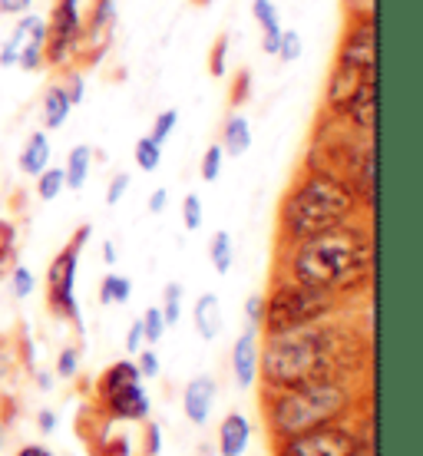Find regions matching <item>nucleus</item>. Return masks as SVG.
Instances as JSON below:
<instances>
[{"label":"nucleus","instance_id":"f257e3e1","mask_svg":"<svg viewBox=\"0 0 423 456\" xmlns=\"http://www.w3.org/2000/svg\"><path fill=\"white\" fill-rule=\"evenodd\" d=\"M364 357V338L324 318L305 328L268 334L264 347H258V377L264 380V390L295 387L308 380H354Z\"/></svg>","mask_w":423,"mask_h":456},{"label":"nucleus","instance_id":"f03ea898","mask_svg":"<svg viewBox=\"0 0 423 456\" xmlns=\"http://www.w3.org/2000/svg\"><path fill=\"white\" fill-rule=\"evenodd\" d=\"M285 274L338 297L354 295L374 274V239L364 225L344 222L311 239L291 241Z\"/></svg>","mask_w":423,"mask_h":456},{"label":"nucleus","instance_id":"7ed1b4c3","mask_svg":"<svg viewBox=\"0 0 423 456\" xmlns=\"http://www.w3.org/2000/svg\"><path fill=\"white\" fill-rule=\"evenodd\" d=\"M262 407L272 444H275L314 427L347 420L357 411V390L354 380H308L295 387L268 390L262 397Z\"/></svg>","mask_w":423,"mask_h":456},{"label":"nucleus","instance_id":"20e7f679","mask_svg":"<svg viewBox=\"0 0 423 456\" xmlns=\"http://www.w3.org/2000/svg\"><path fill=\"white\" fill-rule=\"evenodd\" d=\"M361 199L354 195L351 183L344 175L324 169H305L281 202V239L291 241L311 239L318 232H328L334 225L354 222Z\"/></svg>","mask_w":423,"mask_h":456},{"label":"nucleus","instance_id":"39448f33","mask_svg":"<svg viewBox=\"0 0 423 456\" xmlns=\"http://www.w3.org/2000/svg\"><path fill=\"white\" fill-rule=\"evenodd\" d=\"M338 308H341V297L331 295V291L295 281L291 274H278L268 297H264L258 328H264V334L291 331V328H305V324L331 318Z\"/></svg>","mask_w":423,"mask_h":456},{"label":"nucleus","instance_id":"423d86ee","mask_svg":"<svg viewBox=\"0 0 423 456\" xmlns=\"http://www.w3.org/2000/svg\"><path fill=\"white\" fill-rule=\"evenodd\" d=\"M275 456H367V436L347 420L275 440Z\"/></svg>","mask_w":423,"mask_h":456},{"label":"nucleus","instance_id":"0eeeda50","mask_svg":"<svg viewBox=\"0 0 423 456\" xmlns=\"http://www.w3.org/2000/svg\"><path fill=\"white\" fill-rule=\"evenodd\" d=\"M93 235V225H83L73 239L67 241V248L60 251L57 258L50 262L46 268V305L53 314L67 321H77L80 324V308H77V295H73V288H77V268H80V251L83 245L90 241Z\"/></svg>","mask_w":423,"mask_h":456},{"label":"nucleus","instance_id":"6e6552de","mask_svg":"<svg viewBox=\"0 0 423 456\" xmlns=\"http://www.w3.org/2000/svg\"><path fill=\"white\" fill-rule=\"evenodd\" d=\"M80 4L77 0H60L57 11H53V20L46 27V40H44V60L50 63H67L73 46L80 44Z\"/></svg>","mask_w":423,"mask_h":456},{"label":"nucleus","instance_id":"1a4fd4ad","mask_svg":"<svg viewBox=\"0 0 423 456\" xmlns=\"http://www.w3.org/2000/svg\"><path fill=\"white\" fill-rule=\"evenodd\" d=\"M338 63L354 69H374V17H364L361 23L351 27L347 40L341 44Z\"/></svg>","mask_w":423,"mask_h":456},{"label":"nucleus","instance_id":"9d476101","mask_svg":"<svg viewBox=\"0 0 423 456\" xmlns=\"http://www.w3.org/2000/svg\"><path fill=\"white\" fill-rule=\"evenodd\" d=\"M216 397H218L216 377H208V374L192 377V380L185 384V394H183V411H185V417H189V423L206 427L208 417H212V407H216Z\"/></svg>","mask_w":423,"mask_h":456},{"label":"nucleus","instance_id":"9b49d317","mask_svg":"<svg viewBox=\"0 0 423 456\" xmlns=\"http://www.w3.org/2000/svg\"><path fill=\"white\" fill-rule=\"evenodd\" d=\"M367 80H374V69H354V67H344V63H334L331 80H328V110L341 116L344 106L351 103V96Z\"/></svg>","mask_w":423,"mask_h":456},{"label":"nucleus","instance_id":"f8f14e48","mask_svg":"<svg viewBox=\"0 0 423 456\" xmlns=\"http://www.w3.org/2000/svg\"><path fill=\"white\" fill-rule=\"evenodd\" d=\"M103 403L113 420H129V423L149 420V411H152L142 380H139V384H129V387H123V390H116L110 397H103Z\"/></svg>","mask_w":423,"mask_h":456},{"label":"nucleus","instance_id":"ddd939ff","mask_svg":"<svg viewBox=\"0 0 423 456\" xmlns=\"http://www.w3.org/2000/svg\"><path fill=\"white\" fill-rule=\"evenodd\" d=\"M232 374L241 390H248L258 380V328H248L232 347Z\"/></svg>","mask_w":423,"mask_h":456},{"label":"nucleus","instance_id":"4468645a","mask_svg":"<svg viewBox=\"0 0 423 456\" xmlns=\"http://www.w3.org/2000/svg\"><path fill=\"white\" fill-rule=\"evenodd\" d=\"M252 444V420L245 413H229L218 423V456H245Z\"/></svg>","mask_w":423,"mask_h":456},{"label":"nucleus","instance_id":"2eb2a0df","mask_svg":"<svg viewBox=\"0 0 423 456\" xmlns=\"http://www.w3.org/2000/svg\"><path fill=\"white\" fill-rule=\"evenodd\" d=\"M374 96H378V86H374V80H367L361 90L351 96V103L344 106V113L347 116V123L354 126L361 136H370L374 139Z\"/></svg>","mask_w":423,"mask_h":456},{"label":"nucleus","instance_id":"dca6fc26","mask_svg":"<svg viewBox=\"0 0 423 456\" xmlns=\"http://www.w3.org/2000/svg\"><path fill=\"white\" fill-rule=\"evenodd\" d=\"M192 321H195V331L202 341H216L222 328H225V314H222V301L218 295H202L195 301L192 308Z\"/></svg>","mask_w":423,"mask_h":456},{"label":"nucleus","instance_id":"f3484780","mask_svg":"<svg viewBox=\"0 0 423 456\" xmlns=\"http://www.w3.org/2000/svg\"><path fill=\"white\" fill-rule=\"evenodd\" d=\"M139 380H142V374H139L136 361H116L113 367H106L103 374H100L96 390H100V400H103L110 394H116V390L129 387V384H139Z\"/></svg>","mask_w":423,"mask_h":456},{"label":"nucleus","instance_id":"a211bd4d","mask_svg":"<svg viewBox=\"0 0 423 456\" xmlns=\"http://www.w3.org/2000/svg\"><path fill=\"white\" fill-rule=\"evenodd\" d=\"M252 149V126L241 113L229 116V123H225V133H222V152H229V156H245Z\"/></svg>","mask_w":423,"mask_h":456},{"label":"nucleus","instance_id":"6ab92c4d","mask_svg":"<svg viewBox=\"0 0 423 456\" xmlns=\"http://www.w3.org/2000/svg\"><path fill=\"white\" fill-rule=\"evenodd\" d=\"M50 162V142H46V133H30V139L23 142L20 149V172L27 175H40Z\"/></svg>","mask_w":423,"mask_h":456},{"label":"nucleus","instance_id":"aec40b11","mask_svg":"<svg viewBox=\"0 0 423 456\" xmlns=\"http://www.w3.org/2000/svg\"><path fill=\"white\" fill-rule=\"evenodd\" d=\"M90 166H93V149L90 146H77L69 149V159L63 166V175H67V189L80 192L86 179H90Z\"/></svg>","mask_w":423,"mask_h":456},{"label":"nucleus","instance_id":"412c9836","mask_svg":"<svg viewBox=\"0 0 423 456\" xmlns=\"http://www.w3.org/2000/svg\"><path fill=\"white\" fill-rule=\"evenodd\" d=\"M69 110H73V103H69V96L63 86H50L44 96V126L46 129H60V126L67 123Z\"/></svg>","mask_w":423,"mask_h":456},{"label":"nucleus","instance_id":"4be33fe9","mask_svg":"<svg viewBox=\"0 0 423 456\" xmlns=\"http://www.w3.org/2000/svg\"><path fill=\"white\" fill-rule=\"evenodd\" d=\"M208 258H212V268L218 274H229L232 262H235V245H232L229 232H216L212 241H208Z\"/></svg>","mask_w":423,"mask_h":456},{"label":"nucleus","instance_id":"5701e85b","mask_svg":"<svg viewBox=\"0 0 423 456\" xmlns=\"http://www.w3.org/2000/svg\"><path fill=\"white\" fill-rule=\"evenodd\" d=\"M129 297H133V281L123 274H106L100 281V301L103 305H126Z\"/></svg>","mask_w":423,"mask_h":456},{"label":"nucleus","instance_id":"b1692460","mask_svg":"<svg viewBox=\"0 0 423 456\" xmlns=\"http://www.w3.org/2000/svg\"><path fill=\"white\" fill-rule=\"evenodd\" d=\"M63 189H67V175H63V169H44L40 175H37V195H40L44 202H53Z\"/></svg>","mask_w":423,"mask_h":456},{"label":"nucleus","instance_id":"393cba45","mask_svg":"<svg viewBox=\"0 0 423 456\" xmlns=\"http://www.w3.org/2000/svg\"><path fill=\"white\" fill-rule=\"evenodd\" d=\"M159 311H162V318H166V324H175V321L183 318V285H179V281H169V285H166Z\"/></svg>","mask_w":423,"mask_h":456},{"label":"nucleus","instance_id":"a878e982","mask_svg":"<svg viewBox=\"0 0 423 456\" xmlns=\"http://www.w3.org/2000/svg\"><path fill=\"white\" fill-rule=\"evenodd\" d=\"M136 162H139V169L142 172H156L159 169V162H162V146L156 142V139L142 136L136 142Z\"/></svg>","mask_w":423,"mask_h":456},{"label":"nucleus","instance_id":"bb28decb","mask_svg":"<svg viewBox=\"0 0 423 456\" xmlns=\"http://www.w3.org/2000/svg\"><path fill=\"white\" fill-rule=\"evenodd\" d=\"M142 338H146V344H159L162 341V334H166V318H162V311H159V305H152V308L142 314Z\"/></svg>","mask_w":423,"mask_h":456},{"label":"nucleus","instance_id":"cd10ccee","mask_svg":"<svg viewBox=\"0 0 423 456\" xmlns=\"http://www.w3.org/2000/svg\"><path fill=\"white\" fill-rule=\"evenodd\" d=\"M222 159H225V152H222V142H212L206 149V156H202V179L206 183H216L218 172H222Z\"/></svg>","mask_w":423,"mask_h":456},{"label":"nucleus","instance_id":"c85d7f7f","mask_svg":"<svg viewBox=\"0 0 423 456\" xmlns=\"http://www.w3.org/2000/svg\"><path fill=\"white\" fill-rule=\"evenodd\" d=\"M301 50H305V40H301V34L297 30H281V44H278V53L275 57H281V60H297L301 57Z\"/></svg>","mask_w":423,"mask_h":456},{"label":"nucleus","instance_id":"c756f323","mask_svg":"<svg viewBox=\"0 0 423 456\" xmlns=\"http://www.w3.org/2000/svg\"><path fill=\"white\" fill-rule=\"evenodd\" d=\"M183 222L189 232H199V228H202V199L195 192H189L183 199Z\"/></svg>","mask_w":423,"mask_h":456},{"label":"nucleus","instance_id":"7c9ffc66","mask_svg":"<svg viewBox=\"0 0 423 456\" xmlns=\"http://www.w3.org/2000/svg\"><path fill=\"white\" fill-rule=\"evenodd\" d=\"M17 63H20L23 69H40V67H44V44L23 40L20 53H17Z\"/></svg>","mask_w":423,"mask_h":456},{"label":"nucleus","instance_id":"2f4dec72","mask_svg":"<svg viewBox=\"0 0 423 456\" xmlns=\"http://www.w3.org/2000/svg\"><path fill=\"white\" fill-rule=\"evenodd\" d=\"M34 288H37L34 272H30V268H23V265H17V268H13V278H11L13 297H30L34 295Z\"/></svg>","mask_w":423,"mask_h":456},{"label":"nucleus","instance_id":"473e14b6","mask_svg":"<svg viewBox=\"0 0 423 456\" xmlns=\"http://www.w3.org/2000/svg\"><path fill=\"white\" fill-rule=\"evenodd\" d=\"M110 23H113V0H96V13H93L90 34L103 37L106 30H110Z\"/></svg>","mask_w":423,"mask_h":456},{"label":"nucleus","instance_id":"72a5a7b5","mask_svg":"<svg viewBox=\"0 0 423 456\" xmlns=\"http://www.w3.org/2000/svg\"><path fill=\"white\" fill-rule=\"evenodd\" d=\"M175 123H179V113L175 110H166V113L156 116V123H152V133H149V139H156V142H166L169 139V133L175 129Z\"/></svg>","mask_w":423,"mask_h":456},{"label":"nucleus","instance_id":"f704fd0d","mask_svg":"<svg viewBox=\"0 0 423 456\" xmlns=\"http://www.w3.org/2000/svg\"><path fill=\"white\" fill-rule=\"evenodd\" d=\"M77 370H80V347H63L57 357V374L69 380V377H77Z\"/></svg>","mask_w":423,"mask_h":456},{"label":"nucleus","instance_id":"c9c22d12","mask_svg":"<svg viewBox=\"0 0 423 456\" xmlns=\"http://www.w3.org/2000/svg\"><path fill=\"white\" fill-rule=\"evenodd\" d=\"M225 57H229V37H218L216 50H212V57H208V69H212V77H225V69H229Z\"/></svg>","mask_w":423,"mask_h":456},{"label":"nucleus","instance_id":"e433bc0d","mask_svg":"<svg viewBox=\"0 0 423 456\" xmlns=\"http://www.w3.org/2000/svg\"><path fill=\"white\" fill-rule=\"evenodd\" d=\"M136 357H139V361H136L139 374H142V377H159V354L149 351V347H142Z\"/></svg>","mask_w":423,"mask_h":456},{"label":"nucleus","instance_id":"4c0bfd02","mask_svg":"<svg viewBox=\"0 0 423 456\" xmlns=\"http://www.w3.org/2000/svg\"><path fill=\"white\" fill-rule=\"evenodd\" d=\"M126 189H129V175L126 172H116L110 189H106V206H119V199L126 195Z\"/></svg>","mask_w":423,"mask_h":456},{"label":"nucleus","instance_id":"58836bf2","mask_svg":"<svg viewBox=\"0 0 423 456\" xmlns=\"http://www.w3.org/2000/svg\"><path fill=\"white\" fill-rule=\"evenodd\" d=\"M252 13H255V20L262 23V27H268V23H278V11H275V4H272V0H255Z\"/></svg>","mask_w":423,"mask_h":456},{"label":"nucleus","instance_id":"ea45409f","mask_svg":"<svg viewBox=\"0 0 423 456\" xmlns=\"http://www.w3.org/2000/svg\"><path fill=\"white\" fill-rule=\"evenodd\" d=\"M13 258V228L7 222H0V268Z\"/></svg>","mask_w":423,"mask_h":456},{"label":"nucleus","instance_id":"a19ab883","mask_svg":"<svg viewBox=\"0 0 423 456\" xmlns=\"http://www.w3.org/2000/svg\"><path fill=\"white\" fill-rule=\"evenodd\" d=\"M262 308H264V295H252L245 301V314H248V324H252V328L262 324Z\"/></svg>","mask_w":423,"mask_h":456},{"label":"nucleus","instance_id":"79ce46f5","mask_svg":"<svg viewBox=\"0 0 423 456\" xmlns=\"http://www.w3.org/2000/svg\"><path fill=\"white\" fill-rule=\"evenodd\" d=\"M142 341H146V338H142V321H133V328L126 331V351L136 357V354L142 351Z\"/></svg>","mask_w":423,"mask_h":456},{"label":"nucleus","instance_id":"37998d69","mask_svg":"<svg viewBox=\"0 0 423 456\" xmlns=\"http://www.w3.org/2000/svg\"><path fill=\"white\" fill-rule=\"evenodd\" d=\"M159 450H162L159 423H149V427H146V456H159Z\"/></svg>","mask_w":423,"mask_h":456},{"label":"nucleus","instance_id":"c03bdc74","mask_svg":"<svg viewBox=\"0 0 423 456\" xmlns=\"http://www.w3.org/2000/svg\"><path fill=\"white\" fill-rule=\"evenodd\" d=\"M264 30V53H278V44H281V23H268Z\"/></svg>","mask_w":423,"mask_h":456},{"label":"nucleus","instance_id":"a18cd8bd","mask_svg":"<svg viewBox=\"0 0 423 456\" xmlns=\"http://www.w3.org/2000/svg\"><path fill=\"white\" fill-rule=\"evenodd\" d=\"M30 4H34V0H0V13H13V17H20V13L30 11Z\"/></svg>","mask_w":423,"mask_h":456},{"label":"nucleus","instance_id":"49530a36","mask_svg":"<svg viewBox=\"0 0 423 456\" xmlns=\"http://www.w3.org/2000/svg\"><path fill=\"white\" fill-rule=\"evenodd\" d=\"M57 413L53 411H40L37 413V427H40V434H53L57 430Z\"/></svg>","mask_w":423,"mask_h":456},{"label":"nucleus","instance_id":"de8ad7c7","mask_svg":"<svg viewBox=\"0 0 423 456\" xmlns=\"http://www.w3.org/2000/svg\"><path fill=\"white\" fill-rule=\"evenodd\" d=\"M166 202H169V192H166V189H156V192L149 195V212L159 216L162 208H166Z\"/></svg>","mask_w":423,"mask_h":456},{"label":"nucleus","instance_id":"09e8293b","mask_svg":"<svg viewBox=\"0 0 423 456\" xmlns=\"http://www.w3.org/2000/svg\"><path fill=\"white\" fill-rule=\"evenodd\" d=\"M67 96H69V103L77 106V103H83V96H86V86H83V80L80 77H77V80H73V86H69L67 90Z\"/></svg>","mask_w":423,"mask_h":456},{"label":"nucleus","instance_id":"8fccbe9b","mask_svg":"<svg viewBox=\"0 0 423 456\" xmlns=\"http://www.w3.org/2000/svg\"><path fill=\"white\" fill-rule=\"evenodd\" d=\"M17 456H53L46 446H40V444H27V446H20L17 450Z\"/></svg>","mask_w":423,"mask_h":456},{"label":"nucleus","instance_id":"3c124183","mask_svg":"<svg viewBox=\"0 0 423 456\" xmlns=\"http://www.w3.org/2000/svg\"><path fill=\"white\" fill-rule=\"evenodd\" d=\"M248 80H252V77H248V69H245V73H241V86H235V96H232V100H245V93H248Z\"/></svg>","mask_w":423,"mask_h":456},{"label":"nucleus","instance_id":"603ef678","mask_svg":"<svg viewBox=\"0 0 423 456\" xmlns=\"http://www.w3.org/2000/svg\"><path fill=\"white\" fill-rule=\"evenodd\" d=\"M103 262L116 265V245H113V241H103Z\"/></svg>","mask_w":423,"mask_h":456},{"label":"nucleus","instance_id":"864d4df0","mask_svg":"<svg viewBox=\"0 0 423 456\" xmlns=\"http://www.w3.org/2000/svg\"><path fill=\"white\" fill-rule=\"evenodd\" d=\"M0 450H4V427H0Z\"/></svg>","mask_w":423,"mask_h":456},{"label":"nucleus","instance_id":"5fc2aeb1","mask_svg":"<svg viewBox=\"0 0 423 456\" xmlns=\"http://www.w3.org/2000/svg\"><path fill=\"white\" fill-rule=\"evenodd\" d=\"M195 4H212V0H195Z\"/></svg>","mask_w":423,"mask_h":456}]
</instances>
